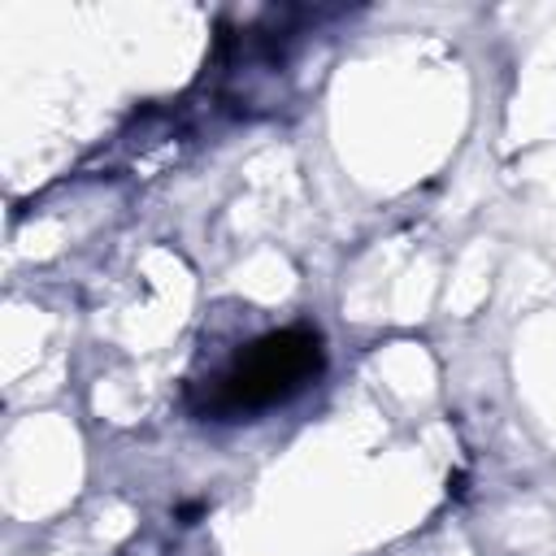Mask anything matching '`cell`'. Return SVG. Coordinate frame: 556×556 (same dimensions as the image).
<instances>
[{
    "mask_svg": "<svg viewBox=\"0 0 556 556\" xmlns=\"http://www.w3.org/2000/svg\"><path fill=\"white\" fill-rule=\"evenodd\" d=\"M326 369V339L308 321H291L235 348V356L208 378L187 382V408L200 421H252L291 404Z\"/></svg>",
    "mask_w": 556,
    "mask_h": 556,
    "instance_id": "cell-1",
    "label": "cell"
},
{
    "mask_svg": "<svg viewBox=\"0 0 556 556\" xmlns=\"http://www.w3.org/2000/svg\"><path fill=\"white\" fill-rule=\"evenodd\" d=\"M447 491L460 495V491H465V473H452V478H447Z\"/></svg>",
    "mask_w": 556,
    "mask_h": 556,
    "instance_id": "cell-2",
    "label": "cell"
}]
</instances>
